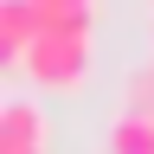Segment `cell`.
<instances>
[{
  "label": "cell",
  "instance_id": "6da1fadb",
  "mask_svg": "<svg viewBox=\"0 0 154 154\" xmlns=\"http://www.w3.org/2000/svg\"><path fill=\"white\" fill-rule=\"evenodd\" d=\"M26 71L38 77L45 90H77L90 71V32H64V26H45L38 45L26 51Z\"/></svg>",
  "mask_w": 154,
  "mask_h": 154
},
{
  "label": "cell",
  "instance_id": "7a4b0ae2",
  "mask_svg": "<svg viewBox=\"0 0 154 154\" xmlns=\"http://www.w3.org/2000/svg\"><path fill=\"white\" fill-rule=\"evenodd\" d=\"M45 109L26 103V96H7L0 103V154H45Z\"/></svg>",
  "mask_w": 154,
  "mask_h": 154
},
{
  "label": "cell",
  "instance_id": "3957f363",
  "mask_svg": "<svg viewBox=\"0 0 154 154\" xmlns=\"http://www.w3.org/2000/svg\"><path fill=\"white\" fill-rule=\"evenodd\" d=\"M38 32H45V19H38L32 0H0V51L13 64H26V51L38 45Z\"/></svg>",
  "mask_w": 154,
  "mask_h": 154
},
{
  "label": "cell",
  "instance_id": "277c9868",
  "mask_svg": "<svg viewBox=\"0 0 154 154\" xmlns=\"http://www.w3.org/2000/svg\"><path fill=\"white\" fill-rule=\"evenodd\" d=\"M109 154H154V116L122 109V116L109 122Z\"/></svg>",
  "mask_w": 154,
  "mask_h": 154
},
{
  "label": "cell",
  "instance_id": "5b68a950",
  "mask_svg": "<svg viewBox=\"0 0 154 154\" xmlns=\"http://www.w3.org/2000/svg\"><path fill=\"white\" fill-rule=\"evenodd\" d=\"M45 26H64V32H90L96 19V0H32Z\"/></svg>",
  "mask_w": 154,
  "mask_h": 154
},
{
  "label": "cell",
  "instance_id": "8992f818",
  "mask_svg": "<svg viewBox=\"0 0 154 154\" xmlns=\"http://www.w3.org/2000/svg\"><path fill=\"white\" fill-rule=\"evenodd\" d=\"M128 109H141V116H154V64H141L128 77Z\"/></svg>",
  "mask_w": 154,
  "mask_h": 154
}]
</instances>
